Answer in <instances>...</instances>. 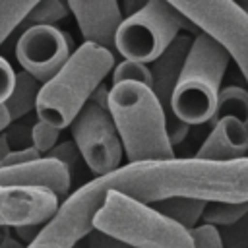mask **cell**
I'll use <instances>...</instances> for the list:
<instances>
[{
  "label": "cell",
  "mask_w": 248,
  "mask_h": 248,
  "mask_svg": "<svg viewBox=\"0 0 248 248\" xmlns=\"http://www.w3.org/2000/svg\"><path fill=\"white\" fill-rule=\"evenodd\" d=\"M112 190L155 203L184 196L203 202H248V157L232 161L165 159L126 163L110 172Z\"/></svg>",
  "instance_id": "1"
},
{
  "label": "cell",
  "mask_w": 248,
  "mask_h": 248,
  "mask_svg": "<svg viewBox=\"0 0 248 248\" xmlns=\"http://www.w3.org/2000/svg\"><path fill=\"white\" fill-rule=\"evenodd\" d=\"M108 114L128 163L165 161L174 157V149L165 130V112L151 87L138 81L110 85Z\"/></svg>",
  "instance_id": "2"
},
{
  "label": "cell",
  "mask_w": 248,
  "mask_h": 248,
  "mask_svg": "<svg viewBox=\"0 0 248 248\" xmlns=\"http://www.w3.org/2000/svg\"><path fill=\"white\" fill-rule=\"evenodd\" d=\"M112 68L114 52L83 41L76 50H72L64 66L48 81L41 83L35 101L37 120L58 130L70 126Z\"/></svg>",
  "instance_id": "3"
},
{
  "label": "cell",
  "mask_w": 248,
  "mask_h": 248,
  "mask_svg": "<svg viewBox=\"0 0 248 248\" xmlns=\"http://www.w3.org/2000/svg\"><path fill=\"white\" fill-rule=\"evenodd\" d=\"M93 229L132 248H194L190 231L159 213L151 203L108 190L93 217Z\"/></svg>",
  "instance_id": "4"
},
{
  "label": "cell",
  "mask_w": 248,
  "mask_h": 248,
  "mask_svg": "<svg viewBox=\"0 0 248 248\" xmlns=\"http://www.w3.org/2000/svg\"><path fill=\"white\" fill-rule=\"evenodd\" d=\"M229 62L231 56L219 43L198 33L172 91V114L188 126L211 122Z\"/></svg>",
  "instance_id": "5"
},
{
  "label": "cell",
  "mask_w": 248,
  "mask_h": 248,
  "mask_svg": "<svg viewBox=\"0 0 248 248\" xmlns=\"http://www.w3.org/2000/svg\"><path fill=\"white\" fill-rule=\"evenodd\" d=\"M182 29H194L167 0H149L122 19L114 35V52L124 60L151 64Z\"/></svg>",
  "instance_id": "6"
},
{
  "label": "cell",
  "mask_w": 248,
  "mask_h": 248,
  "mask_svg": "<svg viewBox=\"0 0 248 248\" xmlns=\"http://www.w3.org/2000/svg\"><path fill=\"white\" fill-rule=\"evenodd\" d=\"M194 29L219 43L248 83V12L234 0H167Z\"/></svg>",
  "instance_id": "7"
},
{
  "label": "cell",
  "mask_w": 248,
  "mask_h": 248,
  "mask_svg": "<svg viewBox=\"0 0 248 248\" xmlns=\"http://www.w3.org/2000/svg\"><path fill=\"white\" fill-rule=\"evenodd\" d=\"M108 190H112L110 172L68 194L58 203L52 217L43 223L37 238L25 248H76V244L93 231V217Z\"/></svg>",
  "instance_id": "8"
},
{
  "label": "cell",
  "mask_w": 248,
  "mask_h": 248,
  "mask_svg": "<svg viewBox=\"0 0 248 248\" xmlns=\"http://www.w3.org/2000/svg\"><path fill=\"white\" fill-rule=\"evenodd\" d=\"M70 132L79 157L97 176L122 167L124 151L108 110L87 101L70 122Z\"/></svg>",
  "instance_id": "9"
},
{
  "label": "cell",
  "mask_w": 248,
  "mask_h": 248,
  "mask_svg": "<svg viewBox=\"0 0 248 248\" xmlns=\"http://www.w3.org/2000/svg\"><path fill=\"white\" fill-rule=\"evenodd\" d=\"M72 37L54 25H31L16 43V58L39 83L48 81L70 58Z\"/></svg>",
  "instance_id": "10"
},
{
  "label": "cell",
  "mask_w": 248,
  "mask_h": 248,
  "mask_svg": "<svg viewBox=\"0 0 248 248\" xmlns=\"http://www.w3.org/2000/svg\"><path fill=\"white\" fill-rule=\"evenodd\" d=\"M192 39L194 37L190 33H182L180 31L174 37V41L149 66V72H151V91L157 97V101H159V105H161V108L165 112V130H167L169 143L172 147L178 145L188 136V132H190V126L172 114L170 99H172V91L176 87L180 70L184 66L186 54L190 50Z\"/></svg>",
  "instance_id": "11"
},
{
  "label": "cell",
  "mask_w": 248,
  "mask_h": 248,
  "mask_svg": "<svg viewBox=\"0 0 248 248\" xmlns=\"http://www.w3.org/2000/svg\"><path fill=\"white\" fill-rule=\"evenodd\" d=\"M58 203V196L43 186H0V229L43 225Z\"/></svg>",
  "instance_id": "12"
},
{
  "label": "cell",
  "mask_w": 248,
  "mask_h": 248,
  "mask_svg": "<svg viewBox=\"0 0 248 248\" xmlns=\"http://www.w3.org/2000/svg\"><path fill=\"white\" fill-rule=\"evenodd\" d=\"M85 43H95L114 52V35L122 23L118 0H68Z\"/></svg>",
  "instance_id": "13"
},
{
  "label": "cell",
  "mask_w": 248,
  "mask_h": 248,
  "mask_svg": "<svg viewBox=\"0 0 248 248\" xmlns=\"http://www.w3.org/2000/svg\"><path fill=\"white\" fill-rule=\"evenodd\" d=\"M72 174L68 169L50 157H41L27 165L0 167V186H43L60 198L70 192Z\"/></svg>",
  "instance_id": "14"
},
{
  "label": "cell",
  "mask_w": 248,
  "mask_h": 248,
  "mask_svg": "<svg viewBox=\"0 0 248 248\" xmlns=\"http://www.w3.org/2000/svg\"><path fill=\"white\" fill-rule=\"evenodd\" d=\"M196 157L207 161H232L248 157V126L232 116L215 120Z\"/></svg>",
  "instance_id": "15"
},
{
  "label": "cell",
  "mask_w": 248,
  "mask_h": 248,
  "mask_svg": "<svg viewBox=\"0 0 248 248\" xmlns=\"http://www.w3.org/2000/svg\"><path fill=\"white\" fill-rule=\"evenodd\" d=\"M39 89H41V83L35 78H31L23 70L19 74H16L14 89L8 97V101L4 103L10 122H16V120L27 116L31 110H35V101H37Z\"/></svg>",
  "instance_id": "16"
},
{
  "label": "cell",
  "mask_w": 248,
  "mask_h": 248,
  "mask_svg": "<svg viewBox=\"0 0 248 248\" xmlns=\"http://www.w3.org/2000/svg\"><path fill=\"white\" fill-rule=\"evenodd\" d=\"M207 202L203 200H196V198H184V196H172V198H165L159 200L155 203H151L159 213H163L165 217L172 219L174 223H178L180 227H184L186 231L194 229L198 225V221L202 219L203 207Z\"/></svg>",
  "instance_id": "17"
},
{
  "label": "cell",
  "mask_w": 248,
  "mask_h": 248,
  "mask_svg": "<svg viewBox=\"0 0 248 248\" xmlns=\"http://www.w3.org/2000/svg\"><path fill=\"white\" fill-rule=\"evenodd\" d=\"M223 116H232L238 118L248 126V89L238 87V85H229L221 89L219 99H217V108L211 118V122L223 118Z\"/></svg>",
  "instance_id": "18"
},
{
  "label": "cell",
  "mask_w": 248,
  "mask_h": 248,
  "mask_svg": "<svg viewBox=\"0 0 248 248\" xmlns=\"http://www.w3.org/2000/svg\"><path fill=\"white\" fill-rule=\"evenodd\" d=\"M244 215H248V202H207L202 221L211 227H231Z\"/></svg>",
  "instance_id": "19"
},
{
  "label": "cell",
  "mask_w": 248,
  "mask_h": 248,
  "mask_svg": "<svg viewBox=\"0 0 248 248\" xmlns=\"http://www.w3.org/2000/svg\"><path fill=\"white\" fill-rule=\"evenodd\" d=\"M70 14L68 0H37L35 6L27 12L19 27L27 29L31 25H54Z\"/></svg>",
  "instance_id": "20"
},
{
  "label": "cell",
  "mask_w": 248,
  "mask_h": 248,
  "mask_svg": "<svg viewBox=\"0 0 248 248\" xmlns=\"http://www.w3.org/2000/svg\"><path fill=\"white\" fill-rule=\"evenodd\" d=\"M37 0H0V45L19 27Z\"/></svg>",
  "instance_id": "21"
},
{
  "label": "cell",
  "mask_w": 248,
  "mask_h": 248,
  "mask_svg": "<svg viewBox=\"0 0 248 248\" xmlns=\"http://www.w3.org/2000/svg\"><path fill=\"white\" fill-rule=\"evenodd\" d=\"M120 81H138L151 87V72L149 66L136 60H122L112 68V85Z\"/></svg>",
  "instance_id": "22"
},
{
  "label": "cell",
  "mask_w": 248,
  "mask_h": 248,
  "mask_svg": "<svg viewBox=\"0 0 248 248\" xmlns=\"http://www.w3.org/2000/svg\"><path fill=\"white\" fill-rule=\"evenodd\" d=\"M60 138V130L43 122V120H35L31 124V145L39 151L41 157H45L56 143Z\"/></svg>",
  "instance_id": "23"
},
{
  "label": "cell",
  "mask_w": 248,
  "mask_h": 248,
  "mask_svg": "<svg viewBox=\"0 0 248 248\" xmlns=\"http://www.w3.org/2000/svg\"><path fill=\"white\" fill-rule=\"evenodd\" d=\"M190 236H192L194 248H225L217 227L196 225L194 229H190Z\"/></svg>",
  "instance_id": "24"
},
{
  "label": "cell",
  "mask_w": 248,
  "mask_h": 248,
  "mask_svg": "<svg viewBox=\"0 0 248 248\" xmlns=\"http://www.w3.org/2000/svg\"><path fill=\"white\" fill-rule=\"evenodd\" d=\"M45 157H50V159H56L58 163H62L70 174H74V169L79 161V151L76 147L74 141H62V143H56Z\"/></svg>",
  "instance_id": "25"
},
{
  "label": "cell",
  "mask_w": 248,
  "mask_h": 248,
  "mask_svg": "<svg viewBox=\"0 0 248 248\" xmlns=\"http://www.w3.org/2000/svg\"><path fill=\"white\" fill-rule=\"evenodd\" d=\"M14 81H16V72L12 68V64L0 56V105H4L14 89Z\"/></svg>",
  "instance_id": "26"
},
{
  "label": "cell",
  "mask_w": 248,
  "mask_h": 248,
  "mask_svg": "<svg viewBox=\"0 0 248 248\" xmlns=\"http://www.w3.org/2000/svg\"><path fill=\"white\" fill-rule=\"evenodd\" d=\"M41 159L39 151L35 147H25V149H16L12 153H8L2 161H0V167H16V165H27V163H33Z\"/></svg>",
  "instance_id": "27"
},
{
  "label": "cell",
  "mask_w": 248,
  "mask_h": 248,
  "mask_svg": "<svg viewBox=\"0 0 248 248\" xmlns=\"http://www.w3.org/2000/svg\"><path fill=\"white\" fill-rule=\"evenodd\" d=\"M85 242H87L85 248H132V246H128L101 231H95V229L85 236Z\"/></svg>",
  "instance_id": "28"
},
{
  "label": "cell",
  "mask_w": 248,
  "mask_h": 248,
  "mask_svg": "<svg viewBox=\"0 0 248 248\" xmlns=\"http://www.w3.org/2000/svg\"><path fill=\"white\" fill-rule=\"evenodd\" d=\"M41 227H43V225H23V227H16L14 231H16V234L21 238L19 242H21L23 246H27V244H31V242L37 238Z\"/></svg>",
  "instance_id": "29"
},
{
  "label": "cell",
  "mask_w": 248,
  "mask_h": 248,
  "mask_svg": "<svg viewBox=\"0 0 248 248\" xmlns=\"http://www.w3.org/2000/svg\"><path fill=\"white\" fill-rule=\"evenodd\" d=\"M108 91H110V87H108V85H105V83H101V85H97V89L91 93L89 101H93V103H95V105H99L101 108L108 110Z\"/></svg>",
  "instance_id": "30"
},
{
  "label": "cell",
  "mask_w": 248,
  "mask_h": 248,
  "mask_svg": "<svg viewBox=\"0 0 248 248\" xmlns=\"http://www.w3.org/2000/svg\"><path fill=\"white\" fill-rule=\"evenodd\" d=\"M147 2H149V0H122V4H120V12H124L126 17H128V16L136 14L138 10H141Z\"/></svg>",
  "instance_id": "31"
},
{
  "label": "cell",
  "mask_w": 248,
  "mask_h": 248,
  "mask_svg": "<svg viewBox=\"0 0 248 248\" xmlns=\"http://www.w3.org/2000/svg\"><path fill=\"white\" fill-rule=\"evenodd\" d=\"M0 248H25V246H23L17 238L6 234V236H2V240H0Z\"/></svg>",
  "instance_id": "32"
},
{
  "label": "cell",
  "mask_w": 248,
  "mask_h": 248,
  "mask_svg": "<svg viewBox=\"0 0 248 248\" xmlns=\"http://www.w3.org/2000/svg\"><path fill=\"white\" fill-rule=\"evenodd\" d=\"M8 126H10L8 110H6V107H4V105H0V132H2L4 128H8Z\"/></svg>",
  "instance_id": "33"
},
{
  "label": "cell",
  "mask_w": 248,
  "mask_h": 248,
  "mask_svg": "<svg viewBox=\"0 0 248 248\" xmlns=\"http://www.w3.org/2000/svg\"><path fill=\"white\" fill-rule=\"evenodd\" d=\"M76 248H78V246H76Z\"/></svg>",
  "instance_id": "34"
}]
</instances>
